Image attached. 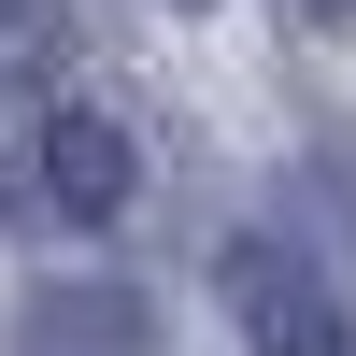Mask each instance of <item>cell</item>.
Segmentation results:
<instances>
[{
	"mask_svg": "<svg viewBox=\"0 0 356 356\" xmlns=\"http://www.w3.org/2000/svg\"><path fill=\"white\" fill-rule=\"evenodd\" d=\"M228 314H243L257 356H356V300L328 271H314L285 228H257V243H228Z\"/></svg>",
	"mask_w": 356,
	"mask_h": 356,
	"instance_id": "cell-1",
	"label": "cell"
},
{
	"mask_svg": "<svg viewBox=\"0 0 356 356\" xmlns=\"http://www.w3.org/2000/svg\"><path fill=\"white\" fill-rule=\"evenodd\" d=\"M15 356H157V314L129 285H43L15 314Z\"/></svg>",
	"mask_w": 356,
	"mask_h": 356,
	"instance_id": "cell-2",
	"label": "cell"
},
{
	"mask_svg": "<svg viewBox=\"0 0 356 356\" xmlns=\"http://www.w3.org/2000/svg\"><path fill=\"white\" fill-rule=\"evenodd\" d=\"M43 186H57V214H72V228H114V214H129V186H143V157H129L114 114H57V129H43Z\"/></svg>",
	"mask_w": 356,
	"mask_h": 356,
	"instance_id": "cell-3",
	"label": "cell"
},
{
	"mask_svg": "<svg viewBox=\"0 0 356 356\" xmlns=\"http://www.w3.org/2000/svg\"><path fill=\"white\" fill-rule=\"evenodd\" d=\"M300 15H356V0H300Z\"/></svg>",
	"mask_w": 356,
	"mask_h": 356,
	"instance_id": "cell-4",
	"label": "cell"
}]
</instances>
